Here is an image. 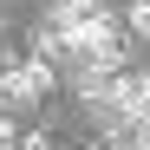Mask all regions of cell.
Here are the masks:
<instances>
[{"instance_id": "277c9868", "label": "cell", "mask_w": 150, "mask_h": 150, "mask_svg": "<svg viewBox=\"0 0 150 150\" xmlns=\"http://www.w3.org/2000/svg\"><path fill=\"white\" fill-rule=\"evenodd\" d=\"M0 150H20V131H13L7 117H0Z\"/></svg>"}, {"instance_id": "6da1fadb", "label": "cell", "mask_w": 150, "mask_h": 150, "mask_svg": "<svg viewBox=\"0 0 150 150\" xmlns=\"http://www.w3.org/2000/svg\"><path fill=\"white\" fill-rule=\"evenodd\" d=\"M46 91H52V65L46 59H26V65L0 72V105H39Z\"/></svg>"}, {"instance_id": "5b68a950", "label": "cell", "mask_w": 150, "mask_h": 150, "mask_svg": "<svg viewBox=\"0 0 150 150\" xmlns=\"http://www.w3.org/2000/svg\"><path fill=\"white\" fill-rule=\"evenodd\" d=\"M20 150H52V144H46L39 131H20Z\"/></svg>"}, {"instance_id": "8992f818", "label": "cell", "mask_w": 150, "mask_h": 150, "mask_svg": "<svg viewBox=\"0 0 150 150\" xmlns=\"http://www.w3.org/2000/svg\"><path fill=\"white\" fill-rule=\"evenodd\" d=\"M137 150H150V117H144V124H137Z\"/></svg>"}, {"instance_id": "7a4b0ae2", "label": "cell", "mask_w": 150, "mask_h": 150, "mask_svg": "<svg viewBox=\"0 0 150 150\" xmlns=\"http://www.w3.org/2000/svg\"><path fill=\"white\" fill-rule=\"evenodd\" d=\"M91 13H98V0H52V20H59L65 33H72V26H85Z\"/></svg>"}, {"instance_id": "3957f363", "label": "cell", "mask_w": 150, "mask_h": 150, "mask_svg": "<svg viewBox=\"0 0 150 150\" xmlns=\"http://www.w3.org/2000/svg\"><path fill=\"white\" fill-rule=\"evenodd\" d=\"M124 33L150 39V0H131V13H124Z\"/></svg>"}]
</instances>
